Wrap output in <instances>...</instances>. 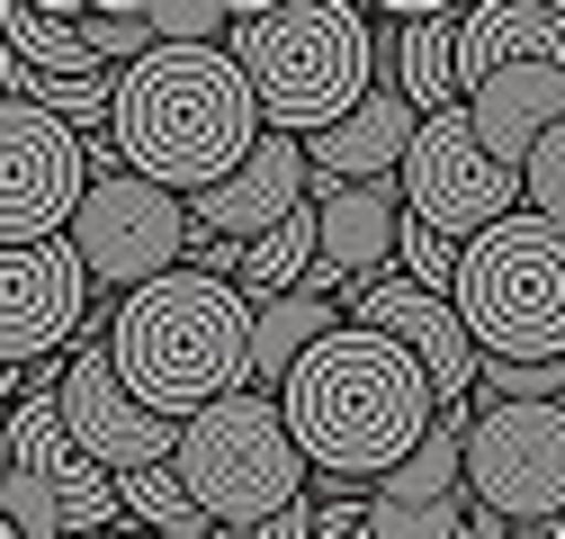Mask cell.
I'll use <instances>...</instances> for the list:
<instances>
[{"label": "cell", "instance_id": "obj_20", "mask_svg": "<svg viewBox=\"0 0 565 539\" xmlns=\"http://www.w3.org/2000/svg\"><path fill=\"white\" fill-rule=\"evenodd\" d=\"M0 54H19L28 73H54V82L108 73L82 36V10H54V0H0Z\"/></svg>", "mask_w": 565, "mask_h": 539}, {"label": "cell", "instance_id": "obj_4", "mask_svg": "<svg viewBox=\"0 0 565 539\" xmlns=\"http://www.w3.org/2000/svg\"><path fill=\"white\" fill-rule=\"evenodd\" d=\"M225 54L269 135H323L377 91V28L350 0H260L234 10Z\"/></svg>", "mask_w": 565, "mask_h": 539}, {"label": "cell", "instance_id": "obj_12", "mask_svg": "<svg viewBox=\"0 0 565 539\" xmlns=\"http://www.w3.org/2000/svg\"><path fill=\"white\" fill-rule=\"evenodd\" d=\"M90 324V279L73 243H0V369H45Z\"/></svg>", "mask_w": 565, "mask_h": 539}, {"label": "cell", "instance_id": "obj_29", "mask_svg": "<svg viewBox=\"0 0 565 539\" xmlns=\"http://www.w3.org/2000/svg\"><path fill=\"white\" fill-rule=\"evenodd\" d=\"M234 539H315V504L297 495L288 512H269V521H252V530H234Z\"/></svg>", "mask_w": 565, "mask_h": 539}, {"label": "cell", "instance_id": "obj_23", "mask_svg": "<svg viewBox=\"0 0 565 539\" xmlns=\"http://www.w3.org/2000/svg\"><path fill=\"white\" fill-rule=\"evenodd\" d=\"M306 270H315V198H306L288 225H269L260 243H243L234 288H243V306H269V297H297V288H306Z\"/></svg>", "mask_w": 565, "mask_h": 539}, {"label": "cell", "instance_id": "obj_25", "mask_svg": "<svg viewBox=\"0 0 565 539\" xmlns=\"http://www.w3.org/2000/svg\"><path fill=\"white\" fill-rule=\"evenodd\" d=\"M117 512L145 521V530H180V521H198L171 467H135V477H117Z\"/></svg>", "mask_w": 565, "mask_h": 539}, {"label": "cell", "instance_id": "obj_5", "mask_svg": "<svg viewBox=\"0 0 565 539\" xmlns=\"http://www.w3.org/2000/svg\"><path fill=\"white\" fill-rule=\"evenodd\" d=\"M476 360L539 369L565 360V234L530 208L458 243V288H449Z\"/></svg>", "mask_w": 565, "mask_h": 539}, {"label": "cell", "instance_id": "obj_6", "mask_svg": "<svg viewBox=\"0 0 565 539\" xmlns=\"http://www.w3.org/2000/svg\"><path fill=\"white\" fill-rule=\"evenodd\" d=\"M171 477L189 495V512L206 530H252L269 512H288L297 486H306V458L288 441V414H278V395H225L206 404V414L180 423V450H171Z\"/></svg>", "mask_w": 565, "mask_h": 539}, {"label": "cell", "instance_id": "obj_24", "mask_svg": "<svg viewBox=\"0 0 565 539\" xmlns=\"http://www.w3.org/2000/svg\"><path fill=\"white\" fill-rule=\"evenodd\" d=\"M395 279H413L422 297H449V288H458V243L404 216V234H395Z\"/></svg>", "mask_w": 565, "mask_h": 539}, {"label": "cell", "instance_id": "obj_16", "mask_svg": "<svg viewBox=\"0 0 565 539\" xmlns=\"http://www.w3.org/2000/svg\"><path fill=\"white\" fill-rule=\"evenodd\" d=\"M395 234H404V198H395V180L315 189V270H306V297H332V288H369V279H386Z\"/></svg>", "mask_w": 565, "mask_h": 539}, {"label": "cell", "instance_id": "obj_30", "mask_svg": "<svg viewBox=\"0 0 565 539\" xmlns=\"http://www.w3.org/2000/svg\"><path fill=\"white\" fill-rule=\"evenodd\" d=\"M145 539H225V530H206V521H180V530H145Z\"/></svg>", "mask_w": 565, "mask_h": 539}, {"label": "cell", "instance_id": "obj_18", "mask_svg": "<svg viewBox=\"0 0 565 539\" xmlns=\"http://www.w3.org/2000/svg\"><path fill=\"white\" fill-rule=\"evenodd\" d=\"M458 108L476 126V145L503 162V171H521L539 135L565 126V73H556V63H503V73H484Z\"/></svg>", "mask_w": 565, "mask_h": 539}, {"label": "cell", "instance_id": "obj_28", "mask_svg": "<svg viewBox=\"0 0 565 539\" xmlns=\"http://www.w3.org/2000/svg\"><path fill=\"white\" fill-rule=\"evenodd\" d=\"M234 10H216V0H153L145 10V36L153 45H225Z\"/></svg>", "mask_w": 565, "mask_h": 539}, {"label": "cell", "instance_id": "obj_26", "mask_svg": "<svg viewBox=\"0 0 565 539\" xmlns=\"http://www.w3.org/2000/svg\"><path fill=\"white\" fill-rule=\"evenodd\" d=\"M369 539H467V495L458 504H377L369 495Z\"/></svg>", "mask_w": 565, "mask_h": 539}, {"label": "cell", "instance_id": "obj_31", "mask_svg": "<svg viewBox=\"0 0 565 539\" xmlns=\"http://www.w3.org/2000/svg\"><path fill=\"white\" fill-rule=\"evenodd\" d=\"M28 378H36V369H0V395H28Z\"/></svg>", "mask_w": 565, "mask_h": 539}, {"label": "cell", "instance_id": "obj_27", "mask_svg": "<svg viewBox=\"0 0 565 539\" xmlns=\"http://www.w3.org/2000/svg\"><path fill=\"white\" fill-rule=\"evenodd\" d=\"M521 208L565 234V126H547L539 145H530V162H521Z\"/></svg>", "mask_w": 565, "mask_h": 539}, {"label": "cell", "instance_id": "obj_36", "mask_svg": "<svg viewBox=\"0 0 565 539\" xmlns=\"http://www.w3.org/2000/svg\"><path fill=\"white\" fill-rule=\"evenodd\" d=\"M360 539H369V521H360Z\"/></svg>", "mask_w": 565, "mask_h": 539}, {"label": "cell", "instance_id": "obj_15", "mask_svg": "<svg viewBox=\"0 0 565 539\" xmlns=\"http://www.w3.org/2000/svg\"><path fill=\"white\" fill-rule=\"evenodd\" d=\"M0 423H10V467L54 495L63 530H108L117 521V477L73 450V432H63V414H54V387H28Z\"/></svg>", "mask_w": 565, "mask_h": 539}, {"label": "cell", "instance_id": "obj_3", "mask_svg": "<svg viewBox=\"0 0 565 539\" xmlns=\"http://www.w3.org/2000/svg\"><path fill=\"white\" fill-rule=\"evenodd\" d=\"M108 369L162 423H189V414H206V404L243 395L252 387V306H243V288L234 279H198V270H171V279L117 297Z\"/></svg>", "mask_w": 565, "mask_h": 539}, {"label": "cell", "instance_id": "obj_32", "mask_svg": "<svg viewBox=\"0 0 565 539\" xmlns=\"http://www.w3.org/2000/svg\"><path fill=\"white\" fill-rule=\"evenodd\" d=\"M0 477H10V423H0Z\"/></svg>", "mask_w": 565, "mask_h": 539}, {"label": "cell", "instance_id": "obj_9", "mask_svg": "<svg viewBox=\"0 0 565 539\" xmlns=\"http://www.w3.org/2000/svg\"><path fill=\"white\" fill-rule=\"evenodd\" d=\"M395 198H404V216H413V225H431V234L467 243V234L503 225V216L521 208V171H503V162L476 145L467 108H440V117H422V126H413L404 171H395Z\"/></svg>", "mask_w": 565, "mask_h": 539}, {"label": "cell", "instance_id": "obj_10", "mask_svg": "<svg viewBox=\"0 0 565 539\" xmlns=\"http://www.w3.org/2000/svg\"><path fill=\"white\" fill-rule=\"evenodd\" d=\"M90 189V145L63 117L0 99V243H63Z\"/></svg>", "mask_w": 565, "mask_h": 539}, {"label": "cell", "instance_id": "obj_22", "mask_svg": "<svg viewBox=\"0 0 565 539\" xmlns=\"http://www.w3.org/2000/svg\"><path fill=\"white\" fill-rule=\"evenodd\" d=\"M369 495H377V504H458V495H467V404H440L431 441H422L395 477H377Z\"/></svg>", "mask_w": 565, "mask_h": 539}, {"label": "cell", "instance_id": "obj_17", "mask_svg": "<svg viewBox=\"0 0 565 539\" xmlns=\"http://www.w3.org/2000/svg\"><path fill=\"white\" fill-rule=\"evenodd\" d=\"M413 126H422V108H413L395 82H377V91H369L360 108H350L341 126L306 135V171H315V189L395 180V171H404V145H413Z\"/></svg>", "mask_w": 565, "mask_h": 539}, {"label": "cell", "instance_id": "obj_33", "mask_svg": "<svg viewBox=\"0 0 565 539\" xmlns=\"http://www.w3.org/2000/svg\"><path fill=\"white\" fill-rule=\"evenodd\" d=\"M493 539H547V530H493Z\"/></svg>", "mask_w": 565, "mask_h": 539}, {"label": "cell", "instance_id": "obj_35", "mask_svg": "<svg viewBox=\"0 0 565 539\" xmlns=\"http://www.w3.org/2000/svg\"><path fill=\"white\" fill-rule=\"evenodd\" d=\"M0 539H19V530H10V521H0Z\"/></svg>", "mask_w": 565, "mask_h": 539}, {"label": "cell", "instance_id": "obj_34", "mask_svg": "<svg viewBox=\"0 0 565 539\" xmlns=\"http://www.w3.org/2000/svg\"><path fill=\"white\" fill-rule=\"evenodd\" d=\"M547 539H565V512H556V521H547Z\"/></svg>", "mask_w": 565, "mask_h": 539}, {"label": "cell", "instance_id": "obj_11", "mask_svg": "<svg viewBox=\"0 0 565 539\" xmlns=\"http://www.w3.org/2000/svg\"><path fill=\"white\" fill-rule=\"evenodd\" d=\"M54 414L73 432L82 458H99L108 477H135V467H171L180 450V423L145 414V404L126 395V378L108 369V332H82L73 360H63V387H54Z\"/></svg>", "mask_w": 565, "mask_h": 539}, {"label": "cell", "instance_id": "obj_8", "mask_svg": "<svg viewBox=\"0 0 565 539\" xmlns=\"http://www.w3.org/2000/svg\"><path fill=\"white\" fill-rule=\"evenodd\" d=\"M467 504L503 530H547L565 512V404L467 414Z\"/></svg>", "mask_w": 565, "mask_h": 539}, {"label": "cell", "instance_id": "obj_1", "mask_svg": "<svg viewBox=\"0 0 565 539\" xmlns=\"http://www.w3.org/2000/svg\"><path fill=\"white\" fill-rule=\"evenodd\" d=\"M278 414H288V441H297L306 467H323V477H341V486H377V477H395V467L431 441L440 395L386 332L341 324L288 369Z\"/></svg>", "mask_w": 565, "mask_h": 539}, {"label": "cell", "instance_id": "obj_14", "mask_svg": "<svg viewBox=\"0 0 565 539\" xmlns=\"http://www.w3.org/2000/svg\"><path fill=\"white\" fill-rule=\"evenodd\" d=\"M306 198H315L306 145H297V135H260V145L243 154L234 180L180 198V208H189V234H198V243H234V252H243V243H260L269 225H288Z\"/></svg>", "mask_w": 565, "mask_h": 539}, {"label": "cell", "instance_id": "obj_21", "mask_svg": "<svg viewBox=\"0 0 565 539\" xmlns=\"http://www.w3.org/2000/svg\"><path fill=\"white\" fill-rule=\"evenodd\" d=\"M350 315L332 306V297H269V306H252V395H278L288 387V369L323 342V332H341Z\"/></svg>", "mask_w": 565, "mask_h": 539}, {"label": "cell", "instance_id": "obj_19", "mask_svg": "<svg viewBox=\"0 0 565 539\" xmlns=\"http://www.w3.org/2000/svg\"><path fill=\"white\" fill-rule=\"evenodd\" d=\"M369 28H395V91L440 117L458 108V10H422V0H395V10H369Z\"/></svg>", "mask_w": 565, "mask_h": 539}, {"label": "cell", "instance_id": "obj_13", "mask_svg": "<svg viewBox=\"0 0 565 539\" xmlns=\"http://www.w3.org/2000/svg\"><path fill=\"white\" fill-rule=\"evenodd\" d=\"M350 324H369V332H386V342L431 378V395L440 404H467L476 395V342H467V324H458V306L449 297H422L413 279H369V288H350Z\"/></svg>", "mask_w": 565, "mask_h": 539}, {"label": "cell", "instance_id": "obj_2", "mask_svg": "<svg viewBox=\"0 0 565 539\" xmlns=\"http://www.w3.org/2000/svg\"><path fill=\"white\" fill-rule=\"evenodd\" d=\"M260 108L234 73L225 45H153L145 63L117 73V108H108V145L135 180H153L171 198H198L243 171V154L260 145Z\"/></svg>", "mask_w": 565, "mask_h": 539}, {"label": "cell", "instance_id": "obj_7", "mask_svg": "<svg viewBox=\"0 0 565 539\" xmlns=\"http://www.w3.org/2000/svg\"><path fill=\"white\" fill-rule=\"evenodd\" d=\"M63 243H73V261H82L90 288L135 297V288H153V279L180 270V252H189V208H180L171 189L135 180V171H90V189H82L73 234H63Z\"/></svg>", "mask_w": 565, "mask_h": 539}]
</instances>
